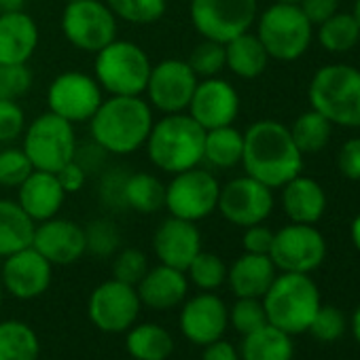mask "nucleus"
<instances>
[{
    "instance_id": "nucleus-1",
    "label": "nucleus",
    "mask_w": 360,
    "mask_h": 360,
    "mask_svg": "<svg viewBox=\"0 0 360 360\" xmlns=\"http://www.w3.org/2000/svg\"><path fill=\"white\" fill-rule=\"evenodd\" d=\"M242 165L248 176L269 189H280L303 169V153L290 129L274 119H261L244 131Z\"/></svg>"
},
{
    "instance_id": "nucleus-2",
    "label": "nucleus",
    "mask_w": 360,
    "mask_h": 360,
    "mask_svg": "<svg viewBox=\"0 0 360 360\" xmlns=\"http://www.w3.org/2000/svg\"><path fill=\"white\" fill-rule=\"evenodd\" d=\"M155 115L142 96H108L89 119L91 140L106 155H131L144 148Z\"/></svg>"
},
{
    "instance_id": "nucleus-3",
    "label": "nucleus",
    "mask_w": 360,
    "mask_h": 360,
    "mask_svg": "<svg viewBox=\"0 0 360 360\" xmlns=\"http://www.w3.org/2000/svg\"><path fill=\"white\" fill-rule=\"evenodd\" d=\"M204 142L206 129L189 112H174L153 123L144 148L148 161L172 176L204 161Z\"/></svg>"
},
{
    "instance_id": "nucleus-4",
    "label": "nucleus",
    "mask_w": 360,
    "mask_h": 360,
    "mask_svg": "<svg viewBox=\"0 0 360 360\" xmlns=\"http://www.w3.org/2000/svg\"><path fill=\"white\" fill-rule=\"evenodd\" d=\"M267 322L288 335L307 333L316 311L320 309V290L309 274L282 271L263 295Z\"/></svg>"
},
{
    "instance_id": "nucleus-5",
    "label": "nucleus",
    "mask_w": 360,
    "mask_h": 360,
    "mask_svg": "<svg viewBox=\"0 0 360 360\" xmlns=\"http://www.w3.org/2000/svg\"><path fill=\"white\" fill-rule=\"evenodd\" d=\"M307 98L314 110L333 125L360 129V70L347 64L322 66L309 83Z\"/></svg>"
},
{
    "instance_id": "nucleus-6",
    "label": "nucleus",
    "mask_w": 360,
    "mask_h": 360,
    "mask_svg": "<svg viewBox=\"0 0 360 360\" xmlns=\"http://www.w3.org/2000/svg\"><path fill=\"white\" fill-rule=\"evenodd\" d=\"M153 62L148 53L123 39H115L96 53L94 79L108 96H142Z\"/></svg>"
},
{
    "instance_id": "nucleus-7",
    "label": "nucleus",
    "mask_w": 360,
    "mask_h": 360,
    "mask_svg": "<svg viewBox=\"0 0 360 360\" xmlns=\"http://www.w3.org/2000/svg\"><path fill=\"white\" fill-rule=\"evenodd\" d=\"M269 60L295 62L311 45L314 26L303 15L299 5L274 3L257 15V32Z\"/></svg>"
},
{
    "instance_id": "nucleus-8",
    "label": "nucleus",
    "mask_w": 360,
    "mask_h": 360,
    "mask_svg": "<svg viewBox=\"0 0 360 360\" xmlns=\"http://www.w3.org/2000/svg\"><path fill=\"white\" fill-rule=\"evenodd\" d=\"M75 125L51 110L32 119L22 134V148L28 155L34 169L58 172L62 165L75 159L77 153Z\"/></svg>"
},
{
    "instance_id": "nucleus-9",
    "label": "nucleus",
    "mask_w": 360,
    "mask_h": 360,
    "mask_svg": "<svg viewBox=\"0 0 360 360\" xmlns=\"http://www.w3.org/2000/svg\"><path fill=\"white\" fill-rule=\"evenodd\" d=\"M219 195V178L206 167L195 165L191 169L172 174L169 183L165 185L163 208L169 212V217L200 223L217 210Z\"/></svg>"
},
{
    "instance_id": "nucleus-10",
    "label": "nucleus",
    "mask_w": 360,
    "mask_h": 360,
    "mask_svg": "<svg viewBox=\"0 0 360 360\" xmlns=\"http://www.w3.org/2000/svg\"><path fill=\"white\" fill-rule=\"evenodd\" d=\"M60 28L75 49L98 53L117 39L119 20L104 0H72L62 11Z\"/></svg>"
},
{
    "instance_id": "nucleus-11",
    "label": "nucleus",
    "mask_w": 360,
    "mask_h": 360,
    "mask_svg": "<svg viewBox=\"0 0 360 360\" xmlns=\"http://www.w3.org/2000/svg\"><path fill=\"white\" fill-rule=\"evenodd\" d=\"M259 0H191L189 18L193 28L210 41L227 43L252 28Z\"/></svg>"
},
{
    "instance_id": "nucleus-12",
    "label": "nucleus",
    "mask_w": 360,
    "mask_h": 360,
    "mask_svg": "<svg viewBox=\"0 0 360 360\" xmlns=\"http://www.w3.org/2000/svg\"><path fill=\"white\" fill-rule=\"evenodd\" d=\"M198 81L200 79L187 60H161L150 68L144 89L146 102L150 104L153 110H159L163 115L187 112Z\"/></svg>"
},
{
    "instance_id": "nucleus-13",
    "label": "nucleus",
    "mask_w": 360,
    "mask_h": 360,
    "mask_svg": "<svg viewBox=\"0 0 360 360\" xmlns=\"http://www.w3.org/2000/svg\"><path fill=\"white\" fill-rule=\"evenodd\" d=\"M269 259L280 271L311 274L326 259V240L316 225L290 223L274 231Z\"/></svg>"
},
{
    "instance_id": "nucleus-14",
    "label": "nucleus",
    "mask_w": 360,
    "mask_h": 360,
    "mask_svg": "<svg viewBox=\"0 0 360 360\" xmlns=\"http://www.w3.org/2000/svg\"><path fill=\"white\" fill-rule=\"evenodd\" d=\"M104 100L98 81L81 70H66L58 75L47 87V106L53 115L77 123H89Z\"/></svg>"
},
{
    "instance_id": "nucleus-15",
    "label": "nucleus",
    "mask_w": 360,
    "mask_h": 360,
    "mask_svg": "<svg viewBox=\"0 0 360 360\" xmlns=\"http://www.w3.org/2000/svg\"><path fill=\"white\" fill-rule=\"evenodd\" d=\"M274 189L259 183L257 178L244 174L221 185L217 210L223 214L227 223L246 229L250 225L265 223L274 212Z\"/></svg>"
},
{
    "instance_id": "nucleus-16",
    "label": "nucleus",
    "mask_w": 360,
    "mask_h": 360,
    "mask_svg": "<svg viewBox=\"0 0 360 360\" xmlns=\"http://www.w3.org/2000/svg\"><path fill=\"white\" fill-rule=\"evenodd\" d=\"M142 303L136 286L115 278L98 284L87 301V316L102 333H125L136 324Z\"/></svg>"
},
{
    "instance_id": "nucleus-17",
    "label": "nucleus",
    "mask_w": 360,
    "mask_h": 360,
    "mask_svg": "<svg viewBox=\"0 0 360 360\" xmlns=\"http://www.w3.org/2000/svg\"><path fill=\"white\" fill-rule=\"evenodd\" d=\"M229 326V307L225 301L208 290L183 301V309L178 316V328L185 339L195 345H208L223 339Z\"/></svg>"
},
{
    "instance_id": "nucleus-18",
    "label": "nucleus",
    "mask_w": 360,
    "mask_h": 360,
    "mask_svg": "<svg viewBox=\"0 0 360 360\" xmlns=\"http://www.w3.org/2000/svg\"><path fill=\"white\" fill-rule=\"evenodd\" d=\"M53 280V265L34 248L28 246L20 252L5 257L0 282L5 292L20 301H32L47 292Z\"/></svg>"
},
{
    "instance_id": "nucleus-19",
    "label": "nucleus",
    "mask_w": 360,
    "mask_h": 360,
    "mask_svg": "<svg viewBox=\"0 0 360 360\" xmlns=\"http://www.w3.org/2000/svg\"><path fill=\"white\" fill-rule=\"evenodd\" d=\"M187 112L206 131L233 125L240 115V94L229 81L221 77L200 79Z\"/></svg>"
},
{
    "instance_id": "nucleus-20",
    "label": "nucleus",
    "mask_w": 360,
    "mask_h": 360,
    "mask_svg": "<svg viewBox=\"0 0 360 360\" xmlns=\"http://www.w3.org/2000/svg\"><path fill=\"white\" fill-rule=\"evenodd\" d=\"M200 250L202 233L198 229V223L167 217L153 233V252L161 265L187 271Z\"/></svg>"
},
{
    "instance_id": "nucleus-21",
    "label": "nucleus",
    "mask_w": 360,
    "mask_h": 360,
    "mask_svg": "<svg viewBox=\"0 0 360 360\" xmlns=\"http://www.w3.org/2000/svg\"><path fill=\"white\" fill-rule=\"evenodd\" d=\"M32 246L51 265H72L85 257V229L68 219L53 217L49 221L37 223Z\"/></svg>"
},
{
    "instance_id": "nucleus-22",
    "label": "nucleus",
    "mask_w": 360,
    "mask_h": 360,
    "mask_svg": "<svg viewBox=\"0 0 360 360\" xmlns=\"http://www.w3.org/2000/svg\"><path fill=\"white\" fill-rule=\"evenodd\" d=\"M66 193L53 172L32 169V174L18 187V204L34 221L43 223L60 214Z\"/></svg>"
},
{
    "instance_id": "nucleus-23",
    "label": "nucleus",
    "mask_w": 360,
    "mask_h": 360,
    "mask_svg": "<svg viewBox=\"0 0 360 360\" xmlns=\"http://www.w3.org/2000/svg\"><path fill=\"white\" fill-rule=\"evenodd\" d=\"M136 290L142 305L157 311H165L183 305L189 295V278L187 271L159 263L155 267H148L144 278L136 284Z\"/></svg>"
},
{
    "instance_id": "nucleus-24",
    "label": "nucleus",
    "mask_w": 360,
    "mask_h": 360,
    "mask_svg": "<svg viewBox=\"0 0 360 360\" xmlns=\"http://www.w3.org/2000/svg\"><path fill=\"white\" fill-rule=\"evenodd\" d=\"M39 41L41 32L30 13H0V64H28Z\"/></svg>"
},
{
    "instance_id": "nucleus-25",
    "label": "nucleus",
    "mask_w": 360,
    "mask_h": 360,
    "mask_svg": "<svg viewBox=\"0 0 360 360\" xmlns=\"http://www.w3.org/2000/svg\"><path fill=\"white\" fill-rule=\"evenodd\" d=\"M276 276L278 269L269 255L244 252L227 267V284L238 299H263Z\"/></svg>"
},
{
    "instance_id": "nucleus-26",
    "label": "nucleus",
    "mask_w": 360,
    "mask_h": 360,
    "mask_svg": "<svg viewBox=\"0 0 360 360\" xmlns=\"http://www.w3.org/2000/svg\"><path fill=\"white\" fill-rule=\"evenodd\" d=\"M282 189V208L290 223L316 225L326 210V193L309 176H295Z\"/></svg>"
},
{
    "instance_id": "nucleus-27",
    "label": "nucleus",
    "mask_w": 360,
    "mask_h": 360,
    "mask_svg": "<svg viewBox=\"0 0 360 360\" xmlns=\"http://www.w3.org/2000/svg\"><path fill=\"white\" fill-rule=\"evenodd\" d=\"M269 56L250 30L225 43V68H229L240 79H257L265 72Z\"/></svg>"
},
{
    "instance_id": "nucleus-28",
    "label": "nucleus",
    "mask_w": 360,
    "mask_h": 360,
    "mask_svg": "<svg viewBox=\"0 0 360 360\" xmlns=\"http://www.w3.org/2000/svg\"><path fill=\"white\" fill-rule=\"evenodd\" d=\"M242 337H244L240 345L242 360H292L295 356L292 335L284 333L282 328L269 322Z\"/></svg>"
},
{
    "instance_id": "nucleus-29",
    "label": "nucleus",
    "mask_w": 360,
    "mask_h": 360,
    "mask_svg": "<svg viewBox=\"0 0 360 360\" xmlns=\"http://www.w3.org/2000/svg\"><path fill=\"white\" fill-rule=\"evenodd\" d=\"M37 223L15 200H0V259L32 246Z\"/></svg>"
},
{
    "instance_id": "nucleus-30",
    "label": "nucleus",
    "mask_w": 360,
    "mask_h": 360,
    "mask_svg": "<svg viewBox=\"0 0 360 360\" xmlns=\"http://www.w3.org/2000/svg\"><path fill=\"white\" fill-rule=\"evenodd\" d=\"M125 333V349L134 360H167L174 352V339L161 324L142 322Z\"/></svg>"
},
{
    "instance_id": "nucleus-31",
    "label": "nucleus",
    "mask_w": 360,
    "mask_h": 360,
    "mask_svg": "<svg viewBox=\"0 0 360 360\" xmlns=\"http://www.w3.org/2000/svg\"><path fill=\"white\" fill-rule=\"evenodd\" d=\"M165 204V185L150 172H129L123 187V206L140 214L159 212Z\"/></svg>"
},
{
    "instance_id": "nucleus-32",
    "label": "nucleus",
    "mask_w": 360,
    "mask_h": 360,
    "mask_svg": "<svg viewBox=\"0 0 360 360\" xmlns=\"http://www.w3.org/2000/svg\"><path fill=\"white\" fill-rule=\"evenodd\" d=\"M244 155V131L233 125L217 127L206 131L204 161L217 169H229L242 163Z\"/></svg>"
},
{
    "instance_id": "nucleus-33",
    "label": "nucleus",
    "mask_w": 360,
    "mask_h": 360,
    "mask_svg": "<svg viewBox=\"0 0 360 360\" xmlns=\"http://www.w3.org/2000/svg\"><path fill=\"white\" fill-rule=\"evenodd\" d=\"M41 341L37 330L22 320L0 322V360H39Z\"/></svg>"
},
{
    "instance_id": "nucleus-34",
    "label": "nucleus",
    "mask_w": 360,
    "mask_h": 360,
    "mask_svg": "<svg viewBox=\"0 0 360 360\" xmlns=\"http://www.w3.org/2000/svg\"><path fill=\"white\" fill-rule=\"evenodd\" d=\"M288 129H290V136H292L297 148L303 155H307V153H318L328 144L333 123L324 115H320L318 110L311 108V110L299 115Z\"/></svg>"
},
{
    "instance_id": "nucleus-35",
    "label": "nucleus",
    "mask_w": 360,
    "mask_h": 360,
    "mask_svg": "<svg viewBox=\"0 0 360 360\" xmlns=\"http://www.w3.org/2000/svg\"><path fill=\"white\" fill-rule=\"evenodd\" d=\"M360 41V26L352 13H335L318 26V43L330 53H345Z\"/></svg>"
},
{
    "instance_id": "nucleus-36",
    "label": "nucleus",
    "mask_w": 360,
    "mask_h": 360,
    "mask_svg": "<svg viewBox=\"0 0 360 360\" xmlns=\"http://www.w3.org/2000/svg\"><path fill=\"white\" fill-rule=\"evenodd\" d=\"M117 20L131 26L157 24L167 9V0H104Z\"/></svg>"
},
{
    "instance_id": "nucleus-37",
    "label": "nucleus",
    "mask_w": 360,
    "mask_h": 360,
    "mask_svg": "<svg viewBox=\"0 0 360 360\" xmlns=\"http://www.w3.org/2000/svg\"><path fill=\"white\" fill-rule=\"evenodd\" d=\"M187 278L200 288L214 292L227 282V263L217 255L208 250H200L198 257L187 267Z\"/></svg>"
},
{
    "instance_id": "nucleus-38",
    "label": "nucleus",
    "mask_w": 360,
    "mask_h": 360,
    "mask_svg": "<svg viewBox=\"0 0 360 360\" xmlns=\"http://www.w3.org/2000/svg\"><path fill=\"white\" fill-rule=\"evenodd\" d=\"M83 229H85V244L89 255L98 259H106V257H115L121 250V233L110 219H94Z\"/></svg>"
},
{
    "instance_id": "nucleus-39",
    "label": "nucleus",
    "mask_w": 360,
    "mask_h": 360,
    "mask_svg": "<svg viewBox=\"0 0 360 360\" xmlns=\"http://www.w3.org/2000/svg\"><path fill=\"white\" fill-rule=\"evenodd\" d=\"M189 66L198 75V79H210L219 77L225 68V43L204 39L191 53H189Z\"/></svg>"
},
{
    "instance_id": "nucleus-40",
    "label": "nucleus",
    "mask_w": 360,
    "mask_h": 360,
    "mask_svg": "<svg viewBox=\"0 0 360 360\" xmlns=\"http://www.w3.org/2000/svg\"><path fill=\"white\" fill-rule=\"evenodd\" d=\"M32 169L34 167L22 146H5L0 150V187L18 189Z\"/></svg>"
},
{
    "instance_id": "nucleus-41",
    "label": "nucleus",
    "mask_w": 360,
    "mask_h": 360,
    "mask_svg": "<svg viewBox=\"0 0 360 360\" xmlns=\"http://www.w3.org/2000/svg\"><path fill=\"white\" fill-rule=\"evenodd\" d=\"M32 81L28 64H0V100L20 102L30 91Z\"/></svg>"
},
{
    "instance_id": "nucleus-42",
    "label": "nucleus",
    "mask_w": 360,
    "mask_h": 360,
    "mask_svg": "<svg viewBox=\"0 0 360 360\" xmlns=\"http://www.w3.org/2000/svg\"><path fill=\"white\" fill-rule=\"evenodd\" d=\"M347 328V318L339 307L333 305H320V309L316 311L307 333H311L318 341L330 343L337 341L345 335Z\"/></svg>"
},
{
    "instance_id": "nucleus-43",
    "label": "nucleus",
    "mask_w": 360,
    "mask_h": 360,
    "mask_svg": "<svg viewBox=\"0 0 360 360\" xmlns=\"http://www.w3.org/2000/svg\"><path fill=\"white\" fill-rule=\"evenodd\" d=\"M229 324L240 333L248 335L267 324V314L261 299H238L229 309Z\"/></svg>"
},
{
    "instance_id": "nucleus-44",
    "label": "nucleus",
    "mask_w": 360,
    "mask_h": 360,
    "mask_svg": "<svg viewBox=\"0 0 360 360\" xmlns=\"http://www.w3.org/2000/svg\"><path fill=\"white\" fill-rule=\"evenodd\" d=\"M148 271V259L138 248H123L115 255L112 261V278L125 284L136 286L144 274Z\"/></svg>"
},
{
    "instance_id": "nucleus-45",
    "label": "nucleus",
    "mask_w": 360,
    "mask_h": 360,
    "mask_svg": "<svg viewBox=\"0 0 360 360\" xmlns=\"http://www.w3.org/2000/svg\"><path fill=\"white\" fill-rule=\"evenodd\" d=\"M26 112L15 100H0V144H11L26 129Z\"/></svg>"
},
{
    "instance_id": "nucleus-46",
    "label": "nucleus",
    "mask_w": 360,
    "mask_h": 360,
    "mask_svg": "<svg viewBox=\"0 0 360 360\" xmlns=\"http://www.w3.org/2000/svg\"><path fill=\"white\" fill-rule=\"evenodd\" d=\"M127 169L112 167L102 174V183H100V200L112 210H125L123 206V187H125V178Z\"/></svg>"
},
{
    "instance_id": "nucleus-47",
    "label": "nucleus",
    "mask_w": 360,
    "mask_h": 360,
    "mask_svg": "<svg viewBox=\"0 0 360 360\" xmlns=\"http://www.w3.org/2000/svg\"><path fill=\"white\" fill-rule=\"evenodd\" d=\"M271 244H274V231H271L267 225L257 223V225H250V227H246V229H244V236H242L244 252H252V255H269Z\"/></svg>"
},
{
    "instance_id": "nucleus-48",
    "label": "nucleus",
    "mask_w": 360,
    "mask_h": 360,
    "mask_svg": "<svg viewBox=\"0 0 360 360\" xmlns=\"http://www.w3.org/2000/svg\"><path fill=\"white\" fill-rule=\"evenodd\" d=\"M337 165L341 176L360 183V136L347 140L337 155Z\"/></svg>"
},
{
    "instance_id": "nucleus-49",
    "label": "nucleus",
    "mask_w": 360,
    "mask_h": 360,
    "mask_svg": "<svg viewBox=\"0 0 360 360\" xmlns=\"http://www.w3.org/2000/svg\"><path fill=\"white\" fill-rule=\"evenodd\" d=\"M56 176H58V180H60V185H62L64 193H66V195H75V193H79V191L85 187L89 174L85 172V167H83L77 159H72V161H68L66 165H62V167L56 172Z\"/></svg>"
},
{
    "instance_id": "nucleus-50",
    "label": "nucleus",
    "mask_w": 360,
    "mask_h": 360,
    "mask_svg": "<svg viewBox=\"0 0 360 360\" xmlns=\"http://www.w3.org/2000/svg\"><path fill=\"white\" fill-rule=\"evenodd\" d=\"M299 9L309 20V24L316 28L339 11V0H301Z\"/></svg>"
},
{
    "instance_id": "nucleus-51",
    "label": "nucleus",
    "mask_w": 360,
    "mask_h": 360,
    "mask_svg": "<svg viewBox=\"0 0 360 360\" xmlns=\"http://www.w3.org/2000/svg\"><path fill=\"white\" fill-rule=\"evenodd\" d=\"M202 360H242V358H240V349L231 341L217 339V341L204 345Z\"/></svg>"
},
{
    "instance_id": "nucleus-52",
    "label": "nucleus",
    "mask_w": 360,
    "mask_h": 360,
    "mask_svg": "<svg viewBox=\"0 0 360 360\" xmlns=\"http://www.w3.org/2000/svg\"><path fill=\"white\" fill-rule=\"evenodd\" d=\"M24 11V0H0V13Z\"/></svg>"
},
{
    "instance_id": "nucleus-53",
    "label": "nucleus",
    "mask_w": 360,
    "mask_h": 360,
    "mask_svg": "<svg viewBox=\"0 0 360 360\" xmlns=\"http://www.w3.org/2000/svg\"><path fill=\"white\" fill-rule=\"evenodd\" d=\"M349 238H352V244L356 246V250L360 252V214L349 225Z\"/></svg>"
},
{
    "instance_id": "nucleus-54",
    "label": "nucleus",
    "mask_w": 360,
    "mask_h": 360,
    "mask_svg": "<svg viewBox=\"0 0 360 360\" xmlns=\"http://www.w3.org/2000/svg\"><path fill=\"white\" fill-rule=\"evenodd\" d=\"M352 335H354V339L358 341V345H360V305L354 309V314H352Z\"/></svg>"
},
{
    "instance_id": "nucleus-55",
    "label": "nucleus",
    "mask_w": 360,
    "mask_h": 360,
    "mask_svg": "<svg viewBox=\"0 0 360 360\" xmlns=\"http://www.w3.org/2000/svg\"><path fill=\"white\" fill-rule=\"evenodd\" d=\"M352 15L356 18L358 26H360V0H356V3H354V11H352Z\"/></svg>"
},
{
    "instance_id": "nucleus-56",
    "label": "nucleus",
    "mask_w": 360,
    "mask_h": 360,
    "mask_svg": "<svg viewBox=\"0 0 360 360\" xmlns=\"http://www.w3.org/2000/svg\"><path fill=\"white\" fill-rule=\"evenodd\" d=\"M276 3H286V5H299L301 0H276Z\"/></svg>"
},
{
    "instance_id": "nucleus-57",
    "label": "nucleus",
    "mask_w": 360,
    "mask_h": 360,
    "mask_svg": "<svg viewBox=\"0 0 360 360\" xmlns=\"http://www.w3.org/2000/svg\"><path fill=\"white\" fill-rule=\"evenodd\" d=\"M3 297H5V288H3V282H0V307H3Z\"/></svg>"
},
{
    "instance_id": "nucleus-58",
    "label": "nucleus",
    "mask_w": 360,
    "mask_h": 360,
    "mask_svg": "<svg viewBox=\"0 0 360 360\" xmlns=\"http://www.w3.org/2000/svg\"><path fill=\"white\" fill-rule=\"evenodd\" d=\"M66 3H72V0H66Z\"/></svg>"
}]
</instances>
